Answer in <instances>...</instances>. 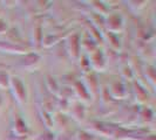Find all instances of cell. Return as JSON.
Returning a JSON list of instances; mask_svg holds the SVG:
<instances>
[{
    "label": "cell",
    "mask_w": 156,
    "mask_h": 140,
    "mask_svg": "<svg viewBox=\"0 0 156 140\" xmlns=\"http://www.w3.org/2000/svg\"><path fill=\"white\" fill-rule=\"evenodd\" d=\"M11 85L13 88V92H14V96L16 97L18 102L23 103V102L26 101V90H25V85L23 84V82L20 81V78H12L11 79Z\"/></svg>",
    "instance_id": "1"
},
{
    "label": "cell",
    "mask_w": 156,
    "mask_h": 140,
    "mask_svg": "<svg viewBox=\"0 0 156 140\" xmlns=\"http://www.w3.org/2000/svg\"><path fill=\"white\" fill-rule=\"evenodd\" d=\"M0 49L1 50H6V52H11V53H23V48L11 43H5V42H0Z\"/></svg>",
    "instance_id": "2"
},
{
    "label": "cell",
    "mask_w": 156,
    "mask_h": 140,
    "mask_svg": "<svg viewBox=\"0 0 156 140\" xmlns=\"http://www.w3.org/2000/svg\"><path fill=\"white\" fill-rule=\"evenodd\" d=\"M113 26H115V28H114V31H119L120 28H121V26H122V21H121V18L119 15H113L109 18V20H108V27H109L110 29L113 28Z\"/></svg>",
    "instance_id": "3"
},
{
    "label": "cell",
    "mask_w": 156,
    "mask_h": 140,
    "mask_svg": "<svg viewBox=\"0 0 156 140\" xmlns=\"http://www.w3.org/2000/svg\"><path fill=\"white\" fill-rule=\"evenodd\" d=\"M79 35H74L72 39H70V52H73V54L78 55V49H79Z\"/></svg>",
    "instance_id": "4"
},
{
    "label": "cell",
    "mask_w": 156,
    "mask_h": 140,
    "mask_svg": "<svg viewBox=\"0 0 156 140\" xmlns=\"http://www.w3.org/2000/svg\"><path fill=\"white\" fill-rule=\"evenodd\" d=\"M16 130L19 134H23V133L27 132V127H26V124L23 123L21 119H18L16 123Z\"/></svg>",
    "instance_id": "5"
},
{
    "label": "cell",
    "mask_w": 156,
    "mask_h": 140,
    "mask_svg": "<svg viewBox=\"0 0 156 140\" xmlns=\"http://www.w3.org/2000/svg\"><path fill=\"white\" fill-rule=\"evenodd\" d=\"M8 84V76L5 72H0V88L4 89Z\"/></svg>",
    "instance_id": "6"
},
{
    "label": "cell",
    "mask_w": 156,
    "mask_h": 140,
    "mask_svg": "<svg viewBox=\"0 0 156 140\" xmlns=\"http://www.w3.org/2000/svg\"><path fill=\"white\" fill-rule=\"evenodd\" d=\"M76 90H78L79 95H81V93H82V96H83V97H88V91L85 89V86L82 85L81 83H76Z\"/></svg>",
    "instance_id": "7"
},
{
    "label": "cell",
    "mask_w": 156,
    "mask_h": 140,
    "mask_svg": "<svg viewBox=\"0 0 156 140\" xmlns=\"http://www.w3.org/2000/svg\"><path fill=\"white\" fill-rule=\"evenodd\" d=\"M79 138H80V140H93V137H92L90 134L86 133V132H81V133H80Z\"/></svg>",
    "instance_id": "8"
},
{
    "label": "cell",
    "mask_w": 156,
    "mask_h": 140,
    "mask_svg": "<svg viewBox=\"0 0 156 140\" xmlns=\"http://www.w3.org/2000/svg\"><path fill=\"white\" fill-rule=\"evenodd\" d=\"M6 28H7V25H6V22H5L4 20H1V19H0V33L5 32V31H6Z\"/></svg>",
    "instance_id": "9"
},
{
    "label": "cell",
    "mask_w": 156,
    "mask_h": 140,
    "mask_svg": "<svg viewBox=\"0 0 156 140\" xmlns=\"http://www.w3.org/2000/svg\"><path fill=\"white\" fill-rule=\"evenodd\" d=\"M0 104H1V97H0Z\"/></svg>",
    "instance_id": "10"
}]
</instances>
